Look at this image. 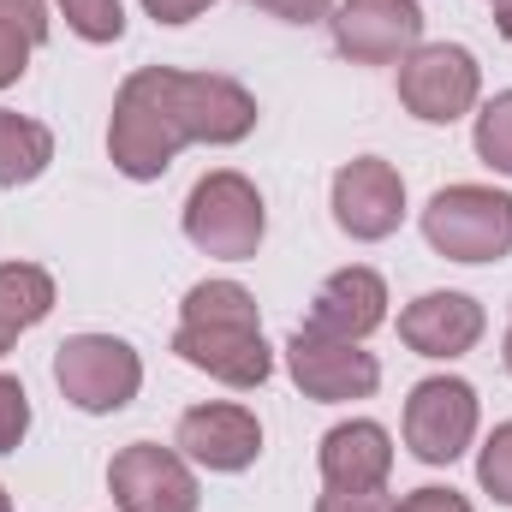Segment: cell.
I'll return each instance as SVG.
<instances>
[{
	"instance_id": "d6986e66",
	"label": "cell",
	"mask_w": 512,
	"mask_h": 512,
	"mask_svg": "<svg viewBox=\"0 0 512 512\" xmlns=\"http://www.w3.org/2000/svg\"><path fill=\"white\" fill-rule=\"evenodd\" d=\"M66 24L84 36V42H120L126 36V12L120 0H60Z\"/></svg>"
},
{
	"instance_id": "ac0fdd59",
	"label": "cell",
	"mask_w": 512,
	"mask_h": 512,
	"mask_svg": "<svg viewBox=\"0 0 512 512\" xmlns=\"http://www.w3.org/2000/svg\"><path fill=\"white\" fill-rule=\"evenodd\" d=\"M477 155H483L495 173H512V90H501V96L477 114Z\"/></svg>"
},
{
	"instance_id": "4fadbf2b",
	"label": "cell",
	"mask_w": 512,
	"mask_h": 512,
	"mask_svg": "<svg viewBox=\"0 0 512 512\" xmlns=\"http://www.w3.org/2000/svg\"><path fill=\"white\" fill-rule=\"evenodd\" d=\"M399 340L417 358H465L483 340V304L465 292H423L399 316Z\"/></svg>"
},
{
	"instance_id": "30bf717a",
	"label": "cell",
	"mask_w": 512,
	"mask_h": 512,
	"mask_svg": "<svg viewBox=\"0 0 512 512\" xmlns=\"http://www.w3.org/2000/svg\"><path fill=\"white\" fill-rule=\"evenodd\" d=\"M108 489L120 512H197V477L179 453L155 441H131L108 465Z\"/></svg>"
},
{
	"instance_id": "7402d4cb",
	"label": "cell",
	"mask_w": 512,
	"mask_h": 512,
	"mask_svg": "<svg viewBox=\"0 0 512 512\" xmlns=\"http://www.w3.org/2000/svg\"><path fill=\"white\" fill-rule=\"evenodd\" d=\"M316 512H393V501H387V489H328Z\"/></svg>"
},
{
	"instance_id": "44dd1931",
	"label": "cell",
	"mask_w": 512,
	"mask_h": 512,
	"mask_svg": "<svg viewBox=\"0 0 512 512\" xmlns=\"http://www.w3.org/2000/svg\"><path fill=\"white\" fill-rule=\"evenodd\" d=\"M24 429H30V399H24L18 376H0V453H12L24 441Z\"/></svg>"
},
{
	"instance_id": "3957f363",
	"label": "cell",
	"mask_w": 512,
	"mask_h": 512,
	"mask_svg": "<svg viewBox=\"0 0 512 512\" xmlns=\"http://www.w3.org/2000/svg\"><path fill=\"white\" fill-rule=\"evenodd\" d=\"M423 239L453 262L512 256V197L495 185H447L423 209Z\"/></svg>"
},
{
	"instance_id": "9c48e42d",
	"label": "cell",
	"mask_w": 512,
	"mask_h": 512,
	"mask_svg": "<svg viewBox=\"0 0 512 512\" xmlns=\"http://www.w3.org/2000/svg\"><path fill=\"white\" fill-rule=\"evenodd\" d=\"M328 24H334V48L358 66H393L423 42L417 0H340Z\"/></svg>"
},
{
	"instance_id": "484cf974",
	"label": "cell",
	"mask_w": 512,
	"mask_h": 512,
	"mask_svg": "<svg viewBox=\"0 0 512 512\" xmlns=\"http://www.w3.org/2000/svg\"><path fill=\"white\" fill-rule=\"evenodd\" d=\"M393 512H471V501L453 495V489H411Z\"/></svg>"
},
{
	"instance_id": "7c38bea8",
	"label": "cell",
	"mask_w": 512,
	"mask_h": 512,
	"mask_svg": "<svg viewBox=\"0 0 512 512\" xmlns=\"http://www.w3.org/2000/svg\"><path fill=\"white\" fill-rule=\"evenodd\" d=\"M179 447L203 471H251L262 453V423L245 405H191L179 417Z\"/></svg>"
},
{
	"instance_id": "f1b7e54d",
	"label": "cell",
	"mask_w": 512,
	"mask_h": 512,
	"mask_svg": "<svg viewBox=\"0 0 512 512\" xmlns=\"http://www.w3.org/2000/svg\"><path fill=\"white\" fill-rule=\"evenodd\" d=\"M507 370H512V328H507Z\"/></svg>"
},
{
	"instance_id": "ba28073f",
	"label": "cell",
	"mask_w": 512,
	"mask_h": 512,
	"mask_svg": "<svg viewBox=\"0 0 512 512\" xmlns=\"http://www.w3.org/2000/svg\"><path fill=\"white\" fill-rule=\"evenodd\" d=\"M286 370H292V382L304 387L310 399H322V405L370 399L382 387V364L364 352V340H334V334H316V328H298L286 340Z\"/></svg>"
},
{
	"instance_id": "4316f807",
	"label": "cell",
	"mask_w": 512,
	"mask_h": 512,
	"mask_svg": "<svg viewBox=\"0 0 512 512\" xmlns=\"http://www.w3.org/2000/svg\"><path fill=\"white\" fill-rule=\"evenodd\" d=\"M143 6H149L155 24H191V18H203L215 0H143Z\"/></svg>"
},
{
	"instance_id": "cb8c5ba5",
	"label": "cell",
	"mask_w": 512,
	"mask_h": 512,
	"mask_svg": "<svg viewBox=\"0 0 512 512\" xmlns=\"http://www.w3.org/2000/svg\"><path fill=\"white\" fill-rule=\"evenodd\" d=\"M0 24H12V30H24L30 42H42V36H48V6H42V0H0Z\"/></svg>"
},
{
	"instance_id": "5bb4252c",
	"label": "cell",
	"mask_w": 512,
	"mask_h": 512,
	"mask_svg": "<svg viewBox=\"0 0 512 512\" xmlns=\"http://www.w3.org/2000/svg\"><path fill=\"white\" fill-rule=\"evenodd\" d=\"M387 322V286L376 268H340L322 280L316 304H310V322L316 334H334V340H370Z\"/></svg>"
},
{
	"instance_id": "d4e9b609",
	"label": "cell",
	"mask_w": 512,
	"mask_h": 512,
	"mask_svg": "<svg viewBox=\"0 0 512 512\" xmlns=\"http://www.w3.org/2000/svg\"><path fill=\"white\" fill-rule=\"evenodd\" d=\"M251 6H262L268 18H286V24H316L334 12V0H251Z\"/></svg>"
},
{
	"instance_id": "6da1fadb",
	"label": "cell",
	"mask_w": 512,
	"mask_h": 512,
	"mask_svg": "<svg viewBox=\"0 0 512 512\" xmlns=\"http://www.w3.org/2000/svg\"><path fill=\"white\" fill-rule=\"evenodd\" d=\"M256 131V96L215 72L137 66L114 96L108 155L126 179H161L185 143H239Z\"/></svg>"
},
{
	"instance_id": "83f0119b",
	"label": "cell",
	"mask_w": 512,
	"mask_h": 512,
	"mask_svg": "<svg viewBox=\"0 0 512 512\" xmlns=\"http://www.w3.org/2000/svg\"><path fill=\"white\" fill-rule=\"evenodd\" d=\"M495 30L512 42V0H495Z\"/></svg>"
},
{
	"instance_id": "8992f818",
	"label": "cell",
	"mask_w": 512,
	"mask_h": 512,
	"mask_svg": "<svg viewBox=\"0 0 512 512\" xmlns=\"http://www.w3.org/2000/svg\"><path fill=\"white\" fill-rule=\"evenodd\" d=\"M477 90H483V72H477L471 48H459V42H417L399 60V102L429 126H453L459 114H471Z\"/></svg>"
},
{
	"instance_id": "277c9868",
	"label": "cell",
	"mask_w": 512,
	"mask_h": 512,
	"mask_svg": "<svg viewBox=\"0 0 512 512\" xmlns=\"http://www.w3.org/2000/svg\"><path fill=\"white\" fill-rule=\"evenodd\" d=\"M262 227H268L262 197H256L251 179L233 173V167L203 173V179L191 185V197H185V239L203 256L245 262V256H256V245H262Z\"/></svg>"
},
{
	"instance_id": "f546056e",
	"label": "cell",
	"mask_w": 512,
	"mask_h": 512,
	"mask_svg": "<svg viewBox=\"0 0 512 512\" xmlns=\"http://www.w3.org/2000/svg\"><path fill=\"white\" fill-rule=\"evenodd\" d=\"M0 512H12V501H6V489H0Z\"/></svg>"
},
{
	"instance_id": "603a6c76",
	"label": "cell",
	"mask_w": 512,
	"mask_h": 512,
	"mask_svg": "<svg viewBox=\"0 0 512 512\" xmlns=\"http://www.w3.org/2000/svg\"><path fill=\"white\" fill-rule=\"evenodd\" d=\"M30 48H36V42H30L24 30H12V24H0V90L24 78V66H30Z\"/></svg>"
},
{
	"instance_id": "e0dca14e",
	"label": "cell",
	"mask_w": 512,
	"mask_h": 512,
	"mask_svg": "<svg viewBox=\"0 0 512 512\" xmlns=\"http://www.w3.org/2000/svg\"><path fill=\"white\" fill-rule=\"evenodd\" d=\"M54 161V131L0 108V185H30Z\"/></svg>"
},
{
	"instance_id": "7a4b0ae2",
	"label": "cell",
	"mask_w": 512,
	"mask_h": 512,
	"mask_svg": "<svg viewBox=\"0 0 512 512\" xmlns=\"http://www.w3.org/2000/svg\"><path fill=\"white\" fill-rule=\"evenodd\" d=\"M173 352L191 370H203L227 387H262L274 370V352H268L262 322H256V298L239 280H203L185 292Z\"/></svg>"
},
{
	"instance_id": "2e32d148",
	"label": "cell",
	"mask_w": 512,
	"mask_h": 512,
	"mask_svg": "<svg viewBox=\"0 0 512 512\" xmlns=\"http://www.w3.org/2000/svg\"><path fill=\"white\" fill-rule=\"evenodd\" d=\"M54 310V280L36 262H0V352Z\"/></svg>"
},
{
	"instance_id": "9a60e30c",
	"label": "cell",
	"mask_w": 512,
	"mask_h": 512,
	"mask_svg": "<svg viewBox=\"0 0 512 512\" xmlns=\"http://www.w3.org/2000/svg\"><path fill=\"white\" fill-rule=\"evenodd\" d=\"M393 471V441L382 423H340L322 435V477L328 489H382Z\"/></svg>"
},
{
	"instance_id": "52a82bcc",
	"label": "cell",
	"mask_w": 512,
	"mask_h": 512,
	"mask_svg": "<svg viewBox=\"0 0 512 512\" xmlns=\"http://www.w3.org/2000/svg\"><path fill=\"white\" fill-rule=\"evenodd\" d=\"M477 435V387L459 376H429L405 399V447L423 465H453Z\"/></svg>"
},
{
	"instance_id": "5b68a950",
	"label": "cell",
	"mask_w": 512,
	"mask_h": 512,
	"mask_svg": "<svg viewBox=\"0 0 512 512\" xmlns=\"http://www.w3.org/2000/svg\"><path fill=\"white\" fill-rule=\"evenodd\" d=\"M54 382H60V393L78 411L102 417V411H120V405L137 399L143 364H137V352H131L126 340H114V334H72L54 352Z\"/></svg>"
},
{
	"instance_id": "ffe728a7",
	"label": "cell",
	"mask_w": 512,
	"mask_h": 512,
	"mask_svg": "<svg viewBox=\"0 0 512 512\" xmlns=\"http://www.w3.org/2000/svg\"><path fill=\"white\" fill-rule=\"evenodd\" d=\"M477 477H483V489L512 507V423H501L495 435H489V447H483V459H477Z\"/></svg>"
},
{
	"instance_id": "8fae6325",
	"label": "cell",
	"mask_w": 512,
	"mask_h": 512,
	"mask_svg": "<svg viewBox=\"0 0 512 512\" xmlns=\"http://www.w3.org/2000/svg\"><path fill=\"white\" fill-rule=\"evenodd\" d=\"M399 215H405V179L382 155H358V161H346L334 173V221H340V233L376 245L399 227Z\"/></svg>"
}]
</instances>
